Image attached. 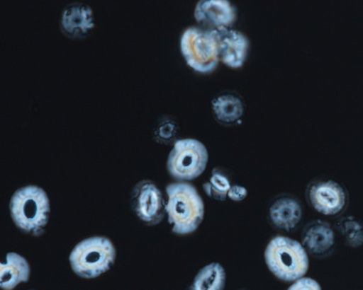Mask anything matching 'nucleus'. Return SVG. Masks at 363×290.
Listing matches in <instances>:
<instances>
[{
    "mask_svg": "<svg viewBox=\"0 0 363 290\" xmlns=\"http://www.w3.org/2000/svg\"><path fill=\"white\" fill-rule=\"evenodd\" d=\"M267 217L275 228L291 232L300 224L303 217V208L296 197L289 194H281L270 202Z\"/></svg>",
    "mask_w": 363,
    "mask_h": 290,
    "instance_id": "nucleus-10",
    "label": "nucleus"
},
{
    "mask_svg": "<svg viewBox=\"0 0 363 290\" xmlns=\"http://www.w3.org/2000/svg\"><path fill=\"white\" fill-rule=\"evenodd\" d=\"M194 18L201 28L219 30L232 27L237 18V11L227 0H202L195 6Z\"/></svg>",
    "mask_w": 363,
    "mask_h": 290,
    "instance_id": "nucleus-9",
    "label": "nucleus"
},
{
    "mask_svg": "<svg viewBox=\"0 0 363 290\" xmlns=\"http://www.w3.org/2000/svg\"><path fill=\"white\" fill-rule=\"evenodd\" d=\"M208 160V151L202 142L190 138L178 139L169 153L167 168L177 181L187 182L203 173Z\"/></svg>",
    "mask_w": 363,
    "mask_h": 290,
    "instance_id": "nucleus-5",
    "label": "nucleus"
},
{
    "mask_svg": "<svg viewBox=\"0 0 363 290\" xmlns=\"http://www.w3.org/2000/svg\"><path fill=\"white\" fill-rule=\"evenodd\" d=\"M214 117L225 124H231L239 121L242 116L244 105L236 93H223L211 101Z\"/></svg>",
    "mask_w": 363,
    "mask_h": 290,
    "instance_id": "nucleus-15",
    "label": "nucleus"
},
{
    "mask_svg": "<svg viewBox=\"0 0 363 290\" xmlns=\"http://www.w3.org/2000/svg\"><path fill=\"white\" fill-rule=\"evenodd\" d=\"M27 260L16 253H9L1 262L0 286L3 290H12L30 277Z\"/></svg>",
    "mask_w": 363,
    "mask_h": 290,
    "instance_id": "nucleus-14",
    "label": "nucleus"
},
{
    "mask_svg": "<svg viewBox=\"0 0 363 290\" xmlns=\"http://www.w3.org/2000/svg\"><path fill=\"white\" fill-rule=\"evenodd\" d=\"M61 31L72 39L86 37L94 28L92 8L82 2H72L62 11L60 18Z\"/></svg>",
    "mask_w": 363,
    "mask_h": 290,
    "instance_id": "nucleus-11",
    "label": "nucleus"
},
{
    "mask_svg": "<svg viewBox=\"0 0 363 290\" xmlns=\"http://www.w3.org/2000/svg\"><path fill=\"white\" fill-rule=\"evenodd\" d=\"M30 290H35V289H30Z\"/></svg>",
    "mask_w": 363,
    "mask_h": 290,
    "instance_id": "nucleus-22",
    "label": "nucleus"
},
{
    "mask_svg": "<svg viewBox=\"0 0 363 290\" xmlns=\"http://www.w3.org/2000/svg\"><path fill=\"white\" fill-rule=\"evenodd\" d=\"M177 124L167 117H162L153 128V137L158 143L169 144L174 141L177 134Z\"/></svg>",
    "mask_w": 363,
    "mask_h": 290,
    "instance_id": "nucleus-19",
    "label": "nucleus"
},
{
    "mask_svg": "<svg viewBox=\"0 0 363 290\" xmlns=\"http://www.w3.org/2000/svg\"><path fill=\"white\" fill-rule=\"evenodd\" d=\"M166 202L158 186L150 180L139 181L130 195L132 211L147 226H155L164 219Z\"/></svg>",
    "mask_w": 363,
    "mask_h": 290,
    "instance_id": "nucleus-7",
    "label": "nucleus"
},
{
    "mask_svg": "<svg viewBox=\"0 0 363 290\" xmlns=\"http://www.w3.org/2000/svg\"><path fill=\"white\" fill-rule=\"evenodd\" d=\"M180 49L186 64L200 73L212 71L220 60L213 30L194 27L186 29L181 37Z\"/></svg>",
    "mask_w": 363,
    "mask_h": 290,
    "instance_id": "nucleus-6",
    "label": "nucleus"
},
{
    "mask_svg": "<svg viewBox=\"0 0 363 290\" xmlns=\"http://www.w3.org/2000/svg\"><path fill=\"white\" fill-rule=\"evenodd\" d=\"M226 273L218 262H211L201 268L186 290H223Z\"/></svg>",
    "mask_w": 363,
    "mask_h": 290,
    "instance_id": "nucleus-16",
    "label": "nucleus"
},
{
    "mask_svg": "<svg viewBox=\"0 0 363 290\" xmlns=\"http://www.w3.org/2000/svg\"><path fill=\"white\" fill-rule=\"evenodd\" d=\"M306 199L315 211L327 216L341 214L347 203V192L343 186L332 180H316L308 183Z\"/></svg>",
    "mask_w": 363,
    "mask_h": 290,
    "instance_id": "nucleus-8",
    "label": "nucleus"
},
{
    "mask_svg": "<svg viewBox=\"0 0 363 290\" xmlns=\"http://www.w3.org/2000/svg\"><path fill=\"white\" fill-rule=\"evenodd\" d=\"M247 196V189L240 185H232L228 192V197L235 202H240Z\"/></svg>",
    "mask_w": 363,
    "mask_h": 290,
    "instance_id": "nucleus-21",
    "label": "nucleus"
},
{
    "mask_svg": "<svg viewBox=\"0 0 363 290\" xmlns=\"http://www.w3.org/2000/svg\"><path fill=\"white\" fill-rule=\"evenodd\" d=\"M335 233L330 224L317 219L311 221L301 233V245L310 255L323 257L333 251L335 246Z\"/></svg>",
    "mask_w": 363,
    "mask_h": 290,
    "instance_id": "nucleus-13",
    "label": "nucleus"
},
{
    "mask_svg": "<svg viewBox=\"0 0 363 290\" xmlns=\"http://www.w3.org/2000/svg\"><path fill=\"white\" fill-rule=\"evenodd\" d=\"M116 250L112 242L103 236H94L77 243L69 255L72 270L85 279L96 278L113 265Z\"/></svg>",
    "mask_w": 363,
    "mask_h": 290,
    "instance_id": "nucleus-4",
    "label": "nucleus"
},
{
    "mask_svg": "<svg viewBox=\"0 0 363 290\" xmlns=\"http://www.w3.org/2000/svg\"><path fill=\"white\" fill-rule=\"evenodd\" d=\"M213 31L217 40L219 59L230 68L241 67L249 47L247 37L241 32L231 28Z\"/></svg>",
    "mask_w": 363,
    "mask_h": 290,
    "instance_id": "nucleus-12",
    "label": "nucleus"
},
{
    "mask_svg": "<svg viewBox=\"0 0 363 290\" xmlns=\"http://www.w3.org/2000/svg\"><path fill=\"white\" fill-rule=\"evenodd\" d=\"M9 208L13 222L21 231L35 236L44 232L50 202L41 187L27 185L18 189L11 197Z\"/></svg>",
    "mask_w": 363,
    "mask_h": 290,
    "instance_id": "nucleus-2",
    "label": "nucleus"
},
{
    "mask_svg": "<svg viewBox=\"0 0 363 290\" xmlns=\"http://www.w3.org/2000/svg\"><path fill=\"white\" fill-rule=\"evenodd\" d=\"M264 256L269 271L284 282H293L304 277L308 269V253L301 243L286 236L273 237Z\"/></svg>",
    "mask_w": 363,
    "mask_h": 290,
    "instance_id": "nucleus-3",
    "label": "nucleus"
},
{
    "mask_svg": "<svg viewBox=\"0 0 363 290\" xmlns=\"http://www.w3.org/2000/svg\"><path fill=\"white\" fill-rule=\"evenodd\" d=\"M335 228L347 245L357 248L363 245V223L358 219L343 216L336 221Z\"/></svg>",
    "mask_w": 363,
    "mask_h": 290,
    "instance_id": "nucleus-18",
    "label": "nucleus"
},
{
    "mask_svg": "<svg viewBox=\"0 0 363 290\" xmlns=\"http://www.w3.org/2000/svg\"><path fill=\"white\" fill-rule=\"evenodd\" d=\"M286 290H322L319 283L310 277H303L293 282Z\"/></svg>",
    "mask_w": 363,
    "mask_h": 290,
    "instance_id": "nucleus-20",
    "label": "nucleus"
},
{
    "mask_svg": "<svg viewBox=\"0 0 363 290\" xmlns=\"http://www.w3.org/2000/svg\"><path fill=\"white\" fill-rule=\"evenodd\" d=\"M231 185L228 172L220 166H216L212 170L208 180L203 183L202 187L208 197L222 202L228 197Z\"/></svg>",
    "mask_w": 363,
    "mask_h": 290,
    "instance_id": "nucleus-17",
    "label": "nucleus"
},
{
    "mask_svg": "<svg viewBox=\"0 0 363 290\" xmlns=\"http://www.w3.org/2000/svg\"><path fill=\"white\" fill-rule=\"evenodd\" d=\"M165 211L173 233L187 235L195 231L204 216L203 201L197 189L188 182H174L165 187Z\"/></svg>",
    "mask_w": 363,
    "mask_h": 290,
    "instance_id": "nucleus-1",
    "label": "nucleus"
}]
</instances>
